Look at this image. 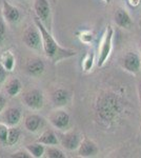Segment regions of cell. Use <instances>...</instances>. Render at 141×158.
<instances>
[{"instance_id": "6da1fadb", "label": "cell", "mask_w": 141, "mask_h": 158, "mask_svg": "<svg viewBox=\"0 0 141 158\" xmlns=\"http://www.w3.org/2000/svg\"><path fill=\"white\" fill-rule=\"evenodd\" d=\"M34 22L38 27L40 33H41L43 52H44L45 56H47L48 58H50L54 63L59 62V61L62 60V59L73 57V56H75L77 54L76 51L60 47V45L58 44V42L54 39V37L50 33V31L48 30V27H45V25L39 20V18H37L36 16H35Z\"/></svg>"}, {"instance_id": "7a4b0ae2", "label": "cell", "mask_w": 141, "mask_h": 158, "mask_svg": "<svg viewBox=\"0 0 141 158\" xmlns=\"http://www.w3.org/2000/svg\"><path fill=\"white\" fill-rule=\"evenodd\" d=\"M121 113V101L114 92H104L98 96L96 114L104 123L113 122Z\"/></svg>"}, {"instance_id": "3957f363", "label": "cell", "mask_w": 141, "mask_h": 158, "mask_svg": "<svg viewBox=\"0 0 141 158\" xmlns=\"http://www.w3.org/2000/svg\"><path fill=\"white\" fill-rule=\"evenodd\" d=\"M113 38H114V29L111 24L106 27V30L102 37L101 43L99 47L98 58H97V65L102 68L109 59L113 49Z\"/></svg>"}, {"instance_id": "277c9868", "label": "cell", "mask_w": 141, "mask_h": 158, "mask_svg": "<svg viewBox=\"0 0 141 158\" xmlns=\"http://www.w3.org/2000/svg\"><path fill=\"white\" fill-rule=\"evenodd\" d=\"M22 41L31 50H39L42 48L41 33L37 25L27 27L22 35Z\"/></svg>"}, {"instance_id": "5b68a950", "label": "cell", "mask_w": 141, "mask_h": 158, "mask_svg": "<svg viewBox=\"0 0 141 158\" xmlns=\"http://www.w3.org/2000/svg\"><path fill=\"white\" fill-rule=\"evenodd\" d=\"M57 136L59 139V143L64 148L65 150H68V151L78 150L81 140H82L81 135L77 131H75V130L60 132V133H57Z\"/></svg>"}, {"instance_id": "8992f818", "label": "cell", "mask_w": 141, "mask_h": 158, "mask_svg": "<svg viewBox=\"0 0 141 158\" xmlns=\"http://www.w3.org/2000/svg\"><path fill=\"white\" fill-rule=\"evenodd\" d=\"M48 118L50 123L59 131H65L70 126V115L68 112H65L64 110H61L60 108H57L51 112Z\"/></svg>"}, {"instance_id": "52a82bcc", "label": "cell", "mask_w": 141, "mask_h": 158, "mask_svg": "<svg viewBox=\"0 0 141 158\" xmlns=\"http://www.w3.org/2000/svg\"><path fill=\"white\" fill-rule=\"evenodd\" d=\"M22 101L29 109L37 111V110L42 109L44 104V96L40 90L32 89L30 91H27L22 95Z\"/></svg>"}, {"instance_id": "ba28073f", "label": "cell", "mask_w": 141, "mask_h": 158, "mask_svg": "<svg viewBox=\"0 0 141 158\" xmlns=\"http://www.w3.org/2000/svg\"><path fill=\"white\" fill-rule=\"evenodd\" d=\"M121 67L124 69L126 72L131 74H137L139 73L141 69V58L138 53L135 51H129L122 56L121 60Z\"/></svg>"}, {"instance_id": "9c48e42d", "label": "cell", "mask_w": 141, "mask_h": 158, "mask_svg": "<svg viewBox=\"0 0 141 158\" xmlns=\"http://www.w3.org/2000/svg\"><path fill=\"white\" fill-rule=\"evenodd\" d=\"M34 11L36 17L48 27L51 16V6L48 0H35Z\"/></svg>"}, {"instance_id": "30bf717a", "label": "cell", "mask_w": 141, "mask_h": 158, "mask_svg": "<svg viewBox=\"0 0 141 158\" xmlns=\"http://www.w3.org/2000/svg\"><path fill=\"white\" fill-rule=\"evenodd\" d=\"M99 153L97 143L88 137H83L78 148V156L80 157H95Z\"/></svg>"}, {"instance_id": "8fae6325", "label": "cell", "mask_w": 141, "mask_h": 158, "mask_svg": "<svg viewBox=\"0 0 141 158\" xmlns=\"http://www.w3.org/2000/svg\"><path fill=\"white\" fill-rule=\"evenodd\" d=\"M45 70L44 62L38 57H33L25 62L24 71L27 75L33 76V77H39L41 76Z\"/></svg>"}, {"instance_id": "7c38bea8", "label": "cell", "mask_w": 141, "mask_h": 158, "mask_svg": "<svg viewBox=\"0 0 141 158\" xmlns=\"http://www.w3.org/2000/svg\"><path fill=\"white\" fill-rule=\"evenodd\" d=\"M2 15L4 20H6L10 23H16L21 18L20 11L16 6H14L6 0H3L2 2Z\"/></svg>"}, {"instance_id": "4fadbf2b", "label": "cell", "mask_w": 141, "mask_h": 158, "mask_svg": "<svg viewBox=\"0 0 141 158\" xmlns=\"http://www.w3.org/2000/svg\"><path fill=\"white\" fill-rule=\"evenodd\" d=\"M114 20L116 24L122 29H130L133 24V20L130 14L123 7H117L114 13Z\"/></svg>"}, {"instance_id": "5bb4252c", "label": "cell", "mask_w": 141, "mask_h": 158, "mask_svg": "<svg viewBox=\"0 0 141 158\" xmlns=\"http://www.w3.org/2000/svg\"><path fill=\"white\" fill-rule=\"evenodd\" d=\"M70 93L65 89H56L51 93V101L55 108H62L68 104Z\"/></svg>"}, {"instance_id": "9a60e30c", "label": "cell", "mask_w": 141, "mask_h": 158, "mask_svg": "<svg viewBox=\"0 0 141 158\" xmlns=\"http://www.w3.org/2000/svg\"><path fill=\"white\" fill-rule=\"evenodd\" d=\"M3 117L7 126H10V127L17 126L20 122V120H21V111L18 108L11 106V108L6 110Z\"/></svg>"}, {"instance_id": "2e32d148", "label": "cell", "mask_w": 141, "mask_h": 158, "mask_svg": "<svg viewBox=\"0 0 141 158\" xmlns=\"http://www.w3.org/2000/svg\"><path fill=\"white\" fill-rule=\"evenodd\" d=\"M36 141L40 142V143L44 144V146H58L59 144L57 133H55L53 130H48V129L45 130Z\"/></svg>"}, {"instance_id": "e0dca14e", "label": "cell", "mask_w": 141, "mask_h": 158, "mask_svg": "<svg viewBox=\"0 0 141 158\" xmlns=\"http://www.w3.org/2000/svg\"><path fill=\"white\" fill-rule=\"evenodd\" d=\"M41 122H42V118L37 114H31L25 118L24 120V127L25 129L29 132H32V133H35L41 127Z\"/></svg>"}, {"instance_id": "ac0fdd59", "label": "cell", "mask_w": 141, "mask_h": 158, "mask_svg": "<svg viewBox=\"0 0 141 158\" xmlns=\"http://www.w3.org/2000/svg\"><path fill=\"white\" fill-rule=\"evenodd\" d=\"M1 62L2 67H3L7 72H12L15 68V64H16V60H15V56L14 54L11 52V51H6L3 52V54L1 55Z\"/></svg>"}, {"instance_id": "d6986e66", "label": "cell", "mask_w": 141, "mask_h": 158, "mask_svg": "<svg viewBox=\"0 0 141 158\" xmlns=\"http://www.w3.org/2000/svg\"><path fill=\"white\" fill-rule=\"evenodd\" d=\"M22 88L21 81L17 78H13L11 80H9L6 85V92L9 96L11 97H14V96H17L18 94L20 93Z\"/></svg>"}, {"instance_id": "ffe728a7", "label": "cell", "mask_w": 141, "mask_h": 158, "mask_svg": "<svg viewBox=\"0 0 141 158\" xmlns=\"http://www.w3.org/2000/svg\"><path fill=\"white\" fill-rule=\"evenodd\" d=\"M25 150L32 155V157L34 158H40L44 155L45 152V146L40 142L36 141L35 143H30L25 147Z\"/></svg>"}, {"instance_id": "44dd1931", "label": "cell", "mask_w": 141, "mask_h": 158, "mask_svg": "<svg viewBox=\"0 0 141 158\" xmlns=\"http://www.w3.org/2000/svg\"><path fill=\"white\" fill-rule=\"evenodd\" d=\"M21 136V130L17 128L16 126H13L9 128V133H7V139H6V146H15L20 139Z\"/></svg>"}, {"instance_id": "7402d4cb", "label": "cell", "mask_w": 141, "mask_h": 158, "mask_svg": "<svg viewBox=\"0 0 141 158\" xmlns=\"http://www.w3.org/2000/svg\"><path fill=\"white\" fill-rule=\"evenodd\" d=\"M94 61H95V53L93 51L86 53L82 59V62H81V68H82L84 72H89V71L92 70V68L94 65Z\"/></svg>"}, {"instance_id": "603a6c76", "label": "cell", "mask_w": 141, "mask_h": 158, "mask_svg": "<svg viewBox=\"0 0 141 158\" xmlns=\"http://www.w3.org/2000/svg\"><path fill=\"white\" fill-rule=\"evenodd\" d=\"M44 154L47 155V157H48V158H65L64 153L55 146H47L45 147Z\"/></svg>"}, {"instance_id": "cb8c5ba5", "label": "cell", "mask_w": 141, "mask_h": 158, "mask_svg": "<svg viewBox=\"0 0 141 158\" xmlns=\"http://www.w3.org/2000/svg\"><path fill=\"white\" fill-rule=\"evenodd\" d=\"M7 133H9V126L3 122H0V144L6 146Z\"/></svg>"}, {"instance_id": "d4e9b609", "label": "cell", "mask_w": 141, "mask_h": 158, "mask_svg": "<svg viewBox=\"0 0 141 158\" xmlns=\"http://www.w3.org/2000/svg\"><path fill=\"white\" fill-rule=\"evenodd\" d=\"M12 158H32V155L30 154L27 150H21V151H17L15 153H13L11 155Z\"/></svg>"}, {"instance_id": "484cf974", "label": "cell", "mask_w": 141, "mask_h": 158, "mask_svg": "<svg viewBox=\"0 0 141 158\" xmlns=\"http://www.w3.org/2000/svg\"><path fill=\"white\" fill-rule=\"evenodd\" d=\"M7 75H9V72L2 67L1 62H0V85H2V83L4 82V81L6 80L7 78Z\"/></svg>"}, {"instance_id": "4316f807", "label": "cell", "mask_w": 141, "mask_h": 158, "mask_svg": "<svg viewBox=\"0 0 141 158\" xmlns=\"http://www.w3.org/2000/svg\"><path fill=\"white\" fill-rule=\"evenodd\" d=\"M6 24H4L3 20L0 18V44H1L2 41L4 40V38H6Z\"/></svg>"}, {"instance_id": "83f0119b", "label": "cell", "mask_w": 141, "mask_h": 158, "mask_svg": "<svg viewBox=\"0 0 141 158\" xmlns=\"http://www.w3.org/2000/svg\"><path fill=\"white\" fill-rule=\"evenodd\" d=\"M6 98L4 97V95H2L0 93V113L6 109Z\"/></svg>"}, {"instance_id": "f1b7e54d", "label": "cell", "mask_w": 141, "mask_h": 158, "mask_svg": "<svg viewBox=\"0 0 141 158\" xmlns=\"http://www.w3.org/2000/svg\"><path fill=\"white\" fill-rule=\"evenodd\" d=\"M137 92H138V99H139V102H140V106H141V81L138 83Z\"/></svg>"}, {"instance_id": "f546056e", "label": "cell", "mask_w": 141, "mask_h": 158, "mask_svg": "<svg viewBox=\"0 0 141 158\" xmlns=\"http://www.w3.org/2000/svg\"><path fill=\"white\" fill-rule=\"evenodd\" d=\"M102 1H103L104 3H106V4H110V3H111L112 0H102Z\"/></svg>"}, {"instance_id": "4dcf8cb0", "label": "cell", "mask_w": 141, "mask_h": 158, "mask_svg": "<svg viewBox=\"0 0 141 158\" xmlns=\"http://www.w3.org/2000/svg\"><path fill=\"white\" fill-rule=\"evenodd\" d=\"M140 129H141V124H140Z\"/></svg>"}]
</instances>
